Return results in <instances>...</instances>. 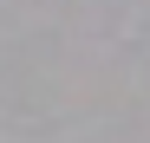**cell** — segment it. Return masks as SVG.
<instances>
[]
</instances>
